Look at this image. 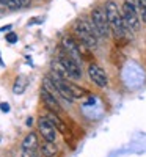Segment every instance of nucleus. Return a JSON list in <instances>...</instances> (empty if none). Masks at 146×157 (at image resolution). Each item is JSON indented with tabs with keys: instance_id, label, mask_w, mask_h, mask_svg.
<instances>
[{
	"instance_id": "obj_14",
	"label": "nucleus",
	"mask_w": 146,
	"mask_h": 157,
	"mask_svg": "<svg viewBox=\"0 0 146 157\" xmlns=\"http://www.w3.org/2000/svg\"><path fill=\"white\" fill-rule=\"evenodd\" d=\"M24 90H25V78H24V77H19L17 80L14 82L13 91H14L16 94H21V93H24Z\"/></svg>"
},
{
	"instance_id": "obj_2",
	"label": "nucleus",
	"mask_w": 146,
	"mask_h": 157,
	"mask_svg": "<svg viewBox=\"0 0 146 157\" xmlns=\"http://www.w3.org/2000/svg\"><path fill=\"white\" fill-rule=\"evenodd\" d=\"M105 13H107V19H109V25H110V32L115 35L116 39H123L127 35V25L123 19V14L119 13L118 5L110 0V2L105 3Z\"/></svg>"
},
{
	"instance_id": "obj_4",
	"label": "nucleus",
	"mask_w": 146,
	"mask_h": 157,
	"mask_svg": "<svg viewBox=\"0 0 146 157\" xmlns=\"http://www.w3.org/2000/svg\"><path fill=\"white\" fill-rule=\"evenodd\" d=\"M91 22L99 35V38H107L110 35V25L107 19V13L102 6H94L91 11Z\"/></svg>"
},
{
	"instance_id": "obj_8",
	"label": "nucleus",
	"mask_w": 146,
	"mask_h": 157,
	"mask_svg": "<svg viewBox=\"0 0 146 157\" xmlns=\"http://www.w3.org/2000/svg\"><path fill=\"white\" fill-rule=\"evenodd\" d=\"M38 130H39V134L43 135L44 140H47V141H55L57 140V129L50 123V120L47 116H41L38 120Z\"/></svg>"
},
{
	"instance_id": "obj_9",
	"label": "nucleus",
	"mask_w": 146,
	"mask_h": 157,
	"mask_svg": "<svg viewBox=\"0 0 146 157\" xmlns=\"http://www.w3.org/2000/svg\"><path fill=\"white\" fill-rule=\"evenodd\" d=\"M41 99H43L44 105L47 107L49 112H54V113H57V115L61 112V105H60V102H58V98H55L52 93H49L46 88L41 90Z\"/></svg>"
},
{
	"instance_id": "obj_10",
	"label": "nucleus",
	"mask_w": 146,
	"mask_h": 157,
	"mask_svg": "<svg viewBox=\"0 0 146 157\" xmlns=\"http://www.w3.org/2000/svg\"><path fill=\"white\" fill-rule=\"evenodd\" d=\"M41 152L44 157H54L58 152V148L55 145V141H47L44 140V143L41 145Z\"/></svg>"
},
{
	"instance_id": "obj_12",
	"label": "nucleus",
	"mask_w": 146,
	"mask_h": 157,
	"mask_svg": "<svg viewBox=\"0 0 146 157\" xmlns=\"http://www.w3.org/2000/svg\"><path fill=\"white\" fill-rule=\"evenodd\" d=\"M47 118H49V120H50V123L52 124H54L55 126V129H58L60 130V132H63V134H66V130H68V129H66V126H64V123L60 120V118H58V115L57 113H54V112H49L47 115H46Z\"/></svg>"
},
{
	"instance_id": "obj_15",
	"label": "nucleus",
	"mask_w": 146,
	"mask_h": 157,
	"mask_svg": "<svg viewBox=\"0 0 146 157\" xmlns=\"http://www.w3.org/2000/svg\"><path fill=\"white\" fill-rule=\"evenodd\" d=\"M3 3H5V8H8L11 11H16V10H21L22 8L19 0H3Z\"/></svg>"
},
{
	"instance_id": "obj_17",
	"label": "nucleus",
	"mask_w": 146,
	"mask_h": 157,
	"mask_svg": "<svg viewBox=\"0 0 146 157\" xmlns=\"http://www.w3.org/2000/svg\"><path fill=\"white\" fill-rule=\"evenodd\" d=\"M6 41L8 43H16L17 41V35L16 33H8L6 35Z\"/></svg>"
},
{
	"instance_id": "obj_7",
	"label": "nucleus",
	"mask_w": 146,
	"mask_h": 157,
	"mask_svg": "<svg viewBox=\"0 0 146 157\" xmlns=\"http://www.w3.org/2000/svg\"><path fill=\"white\" fill-rule=\"evenodd\" d=\"M88 75L91 78V82L94 85H98V86H101V88H105L109 85L107 74H105V71L99 66V64H96V63H91L88 66Z\"/></svg>"
},
{
	"instance_id": "obj_6",
	"label": "nucleus",
	"mask_w": 146,
	"mask_h": 157,
	"mask_svg": "<svg viewBox=\"0 0 146 157\" xmlns=\"http://www.w3.org/2000/svg\"><path fill=\"white\" fill-rule=\"evenodd\" d=\"M61 47H63V50L68 54L71 58H74L77 63H80L82 61V50H80V44H79V41L75 38H72V36H63L61 38Z\"/></svg>"
},
{
	"instance_id": "obj_18",
	"label": "nucleus",
	"mask_w": 146,
	"mask_h": 157,
	"mask_svg": "<svg viewBox=\"0 0 146 157\" xmlns=\"http://www.w3.org/2000/svg\"><path fill=\"white\" fill-rule=\"evenodd\" d=\"M19 2H21L22 8H27V6H30V3H32V0H19Z\"/></svg>"
},
{
	"instance_id": "obj_13",
	"label": "nucleus",
	"mask_w": 146,
	"mask_h": 157,
	"mask_svg": "<svg viewBox=\"0 0 146 157\" xmlns=\"http://www.w3.org/2000/svg\"><path fill=\"white\" fill-rule=\"evenodd\" d=\"M137 2V8H138V14L141 22L146 24V0H135Z\"/></svg>"
},
{
	"instance_id": "obj_3",
	"label": "nucleus",
	"mask_w": 146,
	"mask_h": 157,
	"mask_svg": "<svg viewBox=\"0 0 146 157\" xmlns=\"http://www.w3.org/2000/svg\"><path fill=\"white\" fill-rule=\"evenodd\" d=\"M121 14L123 19L127 25V29L130 32H137L140 29V14H138V8L135 0H124L123 6H121Z\"/></svg>"
},
{
	"instance_id": "obj_5",
	"label": "nucleus",
	"mask_w": 146,
	"mask_h": 157,
	"mask_svg": "<svg viewBox=\"0 0 146 157\" xmlns=\"http://www.w3.org/2000/svg\"><path fill=\"white\" fill-rule=\"evenodd\" d=\"M58 60L63 63V66H64L66 72H68L69 78H72V80H79V78H82V69H80V66H79V63L74 58H71L64 50L60 52Z\"/></svg>"
},
{
	"instance_id": "obj_11",
	"label": "nucleus",
	"mask_w": 146,
	"mask_h": 157,
	"mask_svg": "<svg viewBox=\"0 0 146 157\" xmlns=\"http://www.w3.org/2000/svg\"><path fill=\"white\" fill-rule=\"evenodd\" d=\"M38 148V135L35 132H30L22 141V149H36Z\"/></svg>"
},
{
	"instance_id": "obj_20",
	"label": "nucleus",
	"mask_w": 146,
	"mask_h": 157,
	"mask_svg": "<svg viewBox=\"0 0 146 157\" xmlns=\"http://www.w3.org/2000/svg\"><path fill=\"white\" fill-rule=\"evenodd\" d=\"M5 8V3H3V0H0V11H2Z\"/></svg>"
},
{
	"instance_id": "obj_16",
	"label": "nucleus",
	"mask_w": 146,
	"mask_h": 157,
	"mask_svg": "<svg viewBox=\"0 0 146 157\" xmlns=\"http://www.w3.org/2000/svg\"><path fill=\"white\" fill-rule=\"evenodd\" d=\"M21 157H38V154H36V149H22Z\"/></svg>"
},
{
	"instance_id": "obj_1",
	"label": "nucleus",
	"mask_w": 146,
	"mask_h": 157,
	"mask_svg": "<svg viewBox=\"0 0 146 157\" xmlns=\"http://www.w3.org/2000/svg\"><path fill=\"white\" fill-rule=\"evenodd\" d=\"M74 33H75V39L79 43L85 44L88 49H96L98 47V32L94 29L91 21L83 19H77L74 24Z\"/></svg>"
},
{
	"instance_id": "obj_19",
	"label": "nucleus",
	"mask_w": 146,
	"mask_h": 157,
	"mask_svg": "<svg viewBox=\"0 0 146 157\" xmlns=\"http://www.w3.org/2000/svg\"><path fill=\"white\" fill-rule=\"evenodd\" d=\"M0 107L3 109V112H10V105H8V104H2Z\"/></svg>"
}]
</instances>
